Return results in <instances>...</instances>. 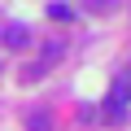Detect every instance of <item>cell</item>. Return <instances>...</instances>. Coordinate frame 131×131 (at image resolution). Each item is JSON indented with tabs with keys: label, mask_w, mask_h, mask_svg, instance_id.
<instances>
[{
	"label": "cell",
	"mask_w": 131,
	"mask_h": 131,
	"mask_svg": "<svg viewBox=\"0 0 131 131\" xmlns=\"http://www.w3.org/2000/svg\"><path fill=\"white\" fill-rule=\"evenodd\" d=\"M0 39H5V48H26V44H31V31L13 22V26H5V31H0Z\"/></svg>",
	"instance_id": "7a4b0ae2"
},
{
	"label": "cell",
	"mask_w": 131,
	"mask_h": 131,
	"mask_svg": "<svg viewBox=\"0 0 131 131\" xmlns=\"http://www.w3.org/2000/svg\"><path fill=\"white\" fill-rule=\"evenodd\" d=\"M48 18H52V22H70L74 9H70V5H48Z\"/></svg>",
	"instance_id": "3957f363"
},
{
	"label": "cell",
	"mask_w": 131,
	"mask_h": 131,
	"mask_svg": "<svg viewBox=\"0 0 131 131\" xmlns=\"http://www.w3.org/2000/svg\"><path fill=\"white\" fill-rule=\"evenodd\" d=\"M127 79H131V70H127Z\"/></svg>",
	"instance_id": "5b68a950"
},
{
	"label": "cell",
	"mask_w": 131,
	"mask_h": 131,
	"mask_svg": "<svg viewBox=\"0 0 131 131\" xmlns=\"http://www.w3.org/2000/svg\"><path fill=\"white\" fill-rule=\"evenodd\" d=\"M26 131H48V114H31L26 118Z\"/></svg>",
	"instance_id": "277c9868"
},
{
	"label": "cell",
	"mask_w": 131,
	"mask_h": 131,
	"mask_svg": "<svg viewBox=\"0 0 131 131\" xmlns=\"http://www.w3.org/2000/svg\"><path fill=\"white\" fill-rule=\"evenodd\" d=\"M127 101H131V79L122 74V79L114 83V96H109V114H114V118H122V114H127Z\"/></svg>",
	"instance_id": "6da1fadb"
}]
</instances>
